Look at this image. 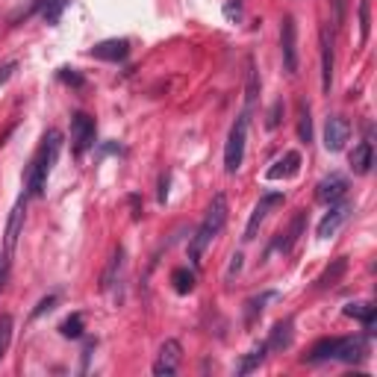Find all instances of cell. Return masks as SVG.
<instances>
[{
  "mask_svg": "<svg viewBox=\"0 0 377 377\" xmlns=\"http://www.w3.org/2000/svg\"><path fill=\"white\" fill-rule=\"evenodd\" d=\"M59 80H62V83H68V86H77V89H80V86L86 83V80H83V77H80V74L74 71V68H62V71H59Z\"/></svg>",
  "mask_w": 377,
  "mask_h": 377,
  "instance_id": "d590c367",
  "label": "cell"
},
{
  "mask_svg": "<svg viewBox=\"0 0 377 377\" xmlns=\"http://www.w3.org/2000/svg\"><path fill=\"white\" fill-rule=\"evenodd\" d=\"M257 95H259V80H257V68H254V62H248V89H245V100H248V109L254 106Z\"/></svg>",
  "mask_w": 377,
  "mask_h": 377,
  "instance_id": "4dcf8cb0",
  "label": "cell"
},
{
  "mask_svg": "<svg viewBox=\"0 0 377 377\" xmlns=\"http://www.w3.org/2000/svg\"><path fill=\"white\" fill-rule=\"evenodd\" d=\"M280 56H283L286 74H295L298 71V27L292 15H286L280 21Z\"/></svg>",
  "mask_w": 377,
  "mask_h": 377,
  "instance_id": "8992f818",
  "label": "cell"
},
{
  "mask_svg": "<svg viewBox=\"0 0 377 377\" xmlns=\"http://www.w3.org/2000/svg\"><path fill=\"white\" fill-rule=\"evenodd\" d=\"M224 224H227V198L216 195L204 221L198 224V230L192 233V239H188V259H192V266H198V262L204 259V250L212 245V239L224 230Z\"/></svg>",
  "mask_w": 377,
  "mask_h": 377,
  "instance_id": "7a4b0ae2",
  "label": "cell"
},
{
  "mask_svg": "<svg viewBox=\"0 0 377 377\" xmlns=\"http://www.w3.org/2000/svg\"><path fill=\"white\" fill-rule=\"evenodd\" d=\"M248 112H250V109H245L242 115L233 121V127H230V133H227V145H224V171H227V174H236L239 168H242V162H245Z\"/></svg>",
  "mask_w": 377,
  "mask_h": 377,
  "instance_id": "3957f363",
  "label": "cell"
},
{
  "mask_svg": "<svg viewBox=\"0 0 377 377\" xmlns=\"http://www.w3.org/2000/svg\"><path fill=\"white\" fill-rule=\"evenodd\" d=\"M24 212H27V195L18 198V204L12 207V212H9V221H6L3 250H6L9 257H12V250H15V245H18V236H21V230H24Z\"/></svg>",
  "mask_w": 377,
  "mask_h": 377,
  "instance_id": "30bf717a",
  "label": "cell"
},
{
  "mask_svg": "<svg viewBox=\"0 0 377 377\" xmlns=\"http://www.w3.org/2000/svg\"><path fill=\"white\" fill-rule=\"evenodd\" d=\"M304 224H307V212L300 209L298 216L292 218V224H289V230L280 236V239H274V245H271V250H280V254H289L295 245H298V239H300V233H304Z\"/></svg>",
  "mask_w": 377,
  "mask_h": 377,
  "instance_id": "4fadbf2b",
  "label": "cell"
},
{
  "mask_svg": "<svg viewBox=\"0 0 377 377\" xmlns=\"http://www.w3.org/2000/svg\"><path fill=\"white\" fill-rule=\"evenodd\" d=\"M348 166H351V171H354L357 177H366V174L371 171V166H374V147H371V142H360L354 150H351Z\"/></svg>",
  "mask_w": 377,
  "mask_h": 377,
  "instance_id": "5bb4252c",
  "label": "cell"
},
{
  "mask_svg": "<svg viewBox=\"0 0 377 377\" xmlns=\"http://www.w3.org/2000/svg\"><path fill=\"white\" fill-rule=\"evenodd\" d=\"M59 330L65 339H80L83 330H86V319H83V312H74V316H68L65 321L59 324Z\"/></svg>",
  "mask_w": 377,
  "mask_h": 377,
  "instance_id": "484cf974",
  "label": "cell"
},
{
  "mask_svg": "<svg viewBox=\"0 0 377 377\" xmlns=\"http://www.w3.org/2000/svg\"><path fill=\"white\" fill-rule=\"evenodd\" d=\"M280 112H283V100H274L271 109H268V121H266V127H268V130H274V127L280 124Z\"/></svg>",
  "mask_w": 377,
  "mask_h": 377,
  "instance_id": "e575fe53",
  "label": "cell"
},
{
  "mask_svg": "<svg viewBox=\"0 0 377 377\" xmlns=\"http://www.w3.org/2000/svg\"><path fill=\"white\" fill-rule=\"evenodd\" d=\"M89 56L95 59H104V62H124L130 56V42L127 39H106V42H97Z\"/></svg>",
  "mask_w": 377,
  "mask_h": 377,
  "instance_id": "8fae6325",
  "label": "cell"
},
{
  "mask_svg": "<svg viewBox=\"0 0 377 377\" xmlns=\"http://www.w3.org/2000/svg\"><path fill=\"white\" fill-rule=\"evenodd\" d=\"M180 360H183V345L177 342V339H166V342L159 345V357H157V362H154V374H157V377L177 374Z\"/></svg>",
  "mask_w": 377,
  "mask_h": 377,
  "instance_id": "52a82bcc",
  "label": "cell"
},
{
  "mask_svg": "<svg viewBox=\"0 0 377 377\" xmlns=\"http://www.w3.org/2000/svg\"><path fill=\"white\" fill-rule=\"evenodd\" d=\"M56 300H59V295H47V298H42L39 304H35V310H33V319H42L45 312H50L56 307Z\"/></svg>",
  "mask_w": 377,
  "mask_h": 377,
  "instance_id": "836d02e7",
  "label": "cell"
},
{
  "mask_svg": "<svg viewBox=\"0 0 377 377\" xmlns=\"http://www.w3.org/2000/svg\"><path fill=\"white\" fill-rule=\"evenodd\" d=\"M266 357H268V342H259V345H254L248 351V354L239 360V366H236V374H250V371H257L262 362H266Z\"/></svg>",
  "mask_w": 377,
  "mask_h": 377,
  "instance_id": "d6986e66",
  "label": "cell"
},
{
  "mask_svg": "<svg viewBox=\"0 0 377 377\" xmlns=\"http://www.w3.org/2000/svg\"><path fill=\"white\" fill-rule=\"evenodd\" d=\"M342 312H345L348 319H357V321H362L369 330L374 328V316H377V310L369 304V300H351V304H348Z\"/></svg>",
  "mask_w": 377,
  "mask_h": 377,
  "instance_id": "603a6c76",
  "label": "cell"
},
{
  "mask_svg": "<svg viewBox=\"0 0 377 377\" xmlns=\"http://www.w3.org/2000/svg\"><path fill=\"white\" fill-rule=\"evenodd\" d=\"M195 283H198L195 268L180 266V268H174V271H171V286H174V292H177V295H188V292H195Z\"/></svg>",
  "mask_w": 377,
  "mask_h": 377,
  "instance_id": "7402d4cb",
  "label": "cell"
},
{
  "mask_svg": "<svg viewBox=\"0 0 377 377\" xmlns=\"http://www.w3.org/2000/svg\"><path fill=\"white\" fill-rule=\"evenodd\" d=\"M371 35V3L360 0V45H366Z\"/></svg>",
  "mask_w": 377,
  "mask_h": 377,
  "instance_id": "f546056e",
  "label": "cell"
},
{
  "mask_svg": "<svg viewBox=\"0 0 377 377\" xmlns=\"http://www.w3.org/2000/svg\"><path fill=\"white\" fill-rule=\"evenodd\" d=\"M342 345V339L333 336V339H321L310 348V354L304 357V362H324V360H336V351Z\"/></svg>",
  "mask_w": 377,
  "mask_h": 377,
  "instance_id": "ffe728a7",
  "label": "cell"
},
{
  "mask_svg": "<svg viewBox=\"0 0 377 377\" xmlns=\"http://www.w3.org/2000/svg\"><path fill=\"white\" fill-rule=\"evenodd\" d=\"M283 204V192H266L259 200H257V207H254V212H250V218H248V224H245V242H254L257 239V233H259V227H262V221L268 218V212L274 209V207H280Z\"/></svg>",
  "mask_w": 377,
  "mask_h": 377,
  "instance_id": "5b68a950",
  "label": "cell"
},
{
  "mask_svg": "<svg viewBox=\"0 0 377 377\" xmlns=\"http://www.w3.org/2000/svg\"><path fill=\"white\" fill-rule=\"evenodd\" d=\"M366 336H348L342 339V345H339L336 351V360H342V362H360L362 357H366Z\"/></svg>",
  "mask_w": 377,
  "mask_h": 377,
  "instance_id": "ac0fdd59",
  "label": "cell"
},
{
  "mask_svg": "<svg viewBox=\"0 0 377 377\" xmlns=\"http://www.w3.org/2000/svg\"><path fill=\"white\" fill-rule=\"evenodd\" d=\"M351 139V124L348 118L342 115H330L328 124H324V147L330 150V154H339Z\"/></svg>",
  "mask_w": 377,
  "mask_h": 377,
  "instance_id": "ba28073f",
  "label": "cell"
},
{
  "mask_svg": "<svg viewBox=\"0 0 377 377\" xmlns=\"http://www.w3.org/2000/svg\"><path fill=\"white\" fill-rule=\"evenodd\" d=\"M59 147H62V133L59 130H47L45 139L35 150V157L30 159V168H27V177H24V186H27V198H42L45 195V186L50 171L56 166V157H59Z\"/></svg>",
  "mask_w": 377,
  "mask_h": 377,
  "instance_id": "6da1fadb",
  "label": "cell"
},
{
  "mask_svg": "<svg viewBox=\"0 0 377 377\" xmlns=\"http://www.w3.org/2000/svg\"><path fill=\"white\" fill-rule=\"evenodd\" d=\"M292 328H295L292 319H283V321L274 324V330H271V336H268V351H271V348H274V351H283V348L292 345Z\"/></svg>",
  "mask_w": 377,
  "mask_h": 377,
  "instance_id": "44dd1931",
  "label": "cell"
},
{
  "mask_svg": "<svg viewBox=\"0 0 377 377\" xmlns=\"http://www.w3.org/2000/svg\"><path fill=\"white\" fill-rule=\"evenodd\" d=\"M345 271H348V259L339 257V259H333V266H328V268L321 271V278L316 280V286H319V289H328V286H333L339 278H342Z\"/></svg>",
  "mask_w": 377,
  "mask_h": 377,
  "instance_id": "cb8c5ba5",
  "label": "cell"
},
{
  "mask_svg": "<svg viewBox=\"0 0 377 377\" xmlns=\"http://www.w3.org/2000/svg\"><path fill=\"white\" fill-rule=\"evenodd\" d=\"M166 198H168V174H162V180H159V204H166Z\"/></svg>",
  "mask_w": 377,
  "mask_h": 377,
  "instance_id": "74e56055",
  "label": "cell"
},
{
  "mask_svg": "<svg viewBox=\"0 0 377 377\" xmlns=\"http://www.w3.org/2000/svg\"><path fill=\"white\" fill-rule=\"evenodd\" d=\"M71 0H45V6H42V18L45 24H50V27H56L59 18H62V12L68 9Z\"/></svg>",
  "mask_w": 377,
  "mask_h": 377,
  "instance_id": "d4e9b609",
  "label": "cell"
},
{
  "mask_svg": "<svg viewBox=\"0 0 377 377\" xmlns=\"http://www.w3.org/2000/svg\"><path fill=\"white\" fill-rule=\"evenodd\" d=\"M95 136H97L95 118L89 115V112H74V118H71V145H74V154L83 157L86 150L95 145Z\"/></svg>",
  "mask_w": 377,
  "mask_h": 377,
  "instance_id": "277c9868",
  "label": "cell"
},
{
  "mask_svg": "<svg viewBox=\"0 0 377 377\" xmlns=\"http://www.w3.org/2000/svg\"><path fill=\"white\" fill-rule=\"evenodd\" d=\"M298 168H300V154L298 150H286V154L266 171V177L268 180H286V177H295Z\"/></svg>",
  "mask_w": 377,
  "mask_h": 377,
  "instance_id": "9a60e30c",
  "label": "cell"
},
{
  "mask_svg": "<svg viewBox=\"0 0 377 377\" xmlns=\"http://www.w3.org/2000/svg\"><path fill=\"white\" fill-rule=\"evenodd\" d=\"M298 139L310 145L312 142V115H310V104L300 100V118H298Z\"/></svg>",
  "mask_w": 377,
  "mask_h": 377,
  "instance_id": "4316f807",
  "label": "cell"
},
{
  "mask_svg": "<svg viewBox=\"0 0 377 377\" xmlns=\"http://www.w3.org/2000/svg\"><path fill=\"white\" fill-rule=\"evenodd\" d=\"M224 18L230 24L242 21V0H224Z\"/></svg>",
  "mask_w": 377,
  "mask_h": 377,
  "instance_id": "d6a6232c",
  "label": "cell"
},
{
  "mask_svg": "<svg viewBox=\"0 0 377 377\" xmlns=\"http://www.w3.org/2000/svg\"><path fill=\"white\" fill-rule=\"evenodd\" d=\"M333 86V35L328 30H321V89L324 95H330Z\"/></svg>",
  "mask_w": 377,
  "mask_h": 377,
  "instance_id": "2e32d148",
  "label": "cell"
},
{
  "mask_svg": "<svg viewBox=\"0 0 377 377\" xmlns=\"http://www.w3.org/2000/svg\"><path fill=\"white\" fill-rule=\"evenodd\" d=\"M121 268H124V248L118 245V248L109 254L104 274H100V292H109V289L118 283V278H121Z\"/></svg>",
  "mask_w": 377,
  "mask_h": 377,
  "instance_id": "e0dca14e",
  "label": "cell"
},
{
  "mask_svg": "<svg viewBox=\"0 0 377 377\" xmlns=\"http://www.w3.org/2000/svg\"><path fill=\"white\" fill-rule=\"evenodd\" d=\"M274 298H278V292H262L259 298H250L248 304H245V307H248V310H245V321L254 324V319L259 316L262 310H266V304H268V300H274Z\"/></svg>",
  "mask_w": 377,
  "mask_h": 377,
  "instance_id": "83f0119b",
  "label": "cell"
},
{
  "mask_svg": "<svg viewBox=\"0 0 377 377\" xmlns=\"http://www.w3.org/2000/svg\"><path fill=\"white\" fill-rule=\"evenodd\" d=\"M351 212H354V207L345 204V200H336V204H330V212L319 221V239H330L339 233V227L351 218Z\"/></svg>",
  "mask_w": 377,
  "mask_h": 377,
  "instance_id": "9c48e42d",
  "label": "cell"
},
{
  "mask_svg": "<svg viewBox=\"0 0 377 377\" xmlns=\"http://www.w3.org/2000/svg\"><path fill=\"white\" fill-rule=\"evenodd\" d=\"M12 71H15V62H9V65L0 68V83H6V80L12 77Z\"/></svg>",
  "mask_w": 377,
  "mask_h": 377,
  "instance_id": "f35d334b",
  "label": "cell"
},
{
  "mask_svg": "<svg viewBox=\"0 0 377 377\" xmlns=\"http://www.w3.org/2000/svg\"><path fill=\"white\" fill-rule=\"evenodd\" d=\"M12 328H15V321H12L9 312H3V316H0V362H3L6 351L12 345Z\"/></svg>",
  "mask_w": 377,
  "mask_h": 377,
  "instance_id": "f1b7e54d",
  "label": "cell"
},
{
  "mask_svg": "<svg viewBox=\"0 0 377 377\" xmlns=\"http://www.w3.org/2000/svg\"><path fill=\"white\" fill-rule=\"evenodd\" d=\"M6 283H9V254L0 250V292L6 289Z\"/></svg>",
  "mask_w": 377,
  "mask_h": 377,
  "instance_id": "8d00e7d4",
  "label": "cell"
},
{
  "mask_svg": "<svg viewBox=\"0 0 377 377\" xmlns=\"http://www.w3.org/2000/svg\"><path fill=\"white\" fill-rule=\"evenodd\" d=\"M42 6H45V0H27V6H24L21 12H15V15H12V24L27 21L30 15H35V12H42Z\"/></svg>",
  "mask_w": 377,
  "mask_h": 377,
  "instance_id": "1f68e13d",
  "label": "cell"
},
{
  "mask_svg": "<svg viewBox=\"0 0 377 377\" xmlns=\"http://www.w3.org/2000/svg\"><path fill=\"white\" fill-rule=\"evenodd\" d=\"M348 192V180L342 177V174H330V177H324L319 186H316V200H321V204H336V200H342Z\"/></svg>",
  "mask_w": 377,
  "mask_h": 377,
  "instance_id": "7c38bea8",
  "label": "cell"
}]
</instances>
